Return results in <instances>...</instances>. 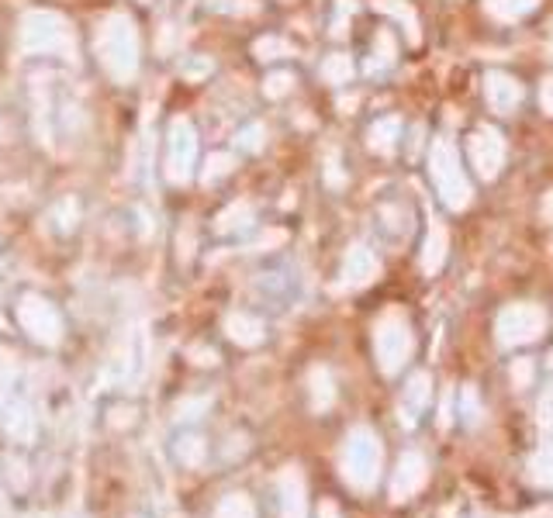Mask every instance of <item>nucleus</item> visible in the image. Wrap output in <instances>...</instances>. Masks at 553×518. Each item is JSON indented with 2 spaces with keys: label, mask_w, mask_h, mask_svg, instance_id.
Wrapping results in <instances>:
<instances>
[{
  "label": "nucleus",
  "mask_w": 553,
  "mask_h": 518,
  "mask_svg": "<svg viewBox=\"0 0 553 518\" xmlns=\"http://www.w3.org/2000/svg\"><path fill=\"white\" fill-rule=\"evenodd\" d=\"M94 49L101 59L104 73L115 80V84H132L138 73V28L128 15H107L97 28L94 38Z\"/></svg>",
  "instance_id": "f257e3e1"
},
{
  "label": "nucleus",
  "mask_w": 553,
  "mask_h": 518,
  "mask_svg": "<svg viewBox=\"0 0 553 518\" xmlns=\"http://www.w3.org/2000/svg\"><path fill=\"white\" fill-rule=\"evenodd\" d=\"M21 52L28 55H66L73 59L76 38L63 15L55 11H28L21 17Z\"/></svg>",
  "instance_id": "f03ea898"
},
{
  "label": "nucleus",
  "mask_w": 553,
  "mask_h": 518,
  "mask_svg": "<svg viewBox=\"0 0 553 518\" xmlns=\"http://www.w3.org/2000/svg\"><path fill=\"white\" fill-rule=\"evenodd\" d=\"M429 176L436 184V194L443 197L449 211H464L470 204V180H467L460 155L449 138H436L429 149Z\"/></svg>",
  "instance_id": "7ed1b4c3"
},
{
  "label": "nucleus",
  "mask_w": 553,
  "mask_h": 518,
  "mask_svg": "<svg viewBox=\"0 0 553 518\" xmlns=\"http://www.w3.org/2000/svg\"><path fill=\"white\" fill-rule=\"evenodd\" d=\"M197 163V128L190 118H173L166 132V180L170 184H190Z\"/></svg>",
  "instance_id": "20e7f679"
},
{
  "label": "nucleus",
  "mask_w": 553,
  "mask_h": 518,
  "mask_svg": "<svg viewBox=\"0 0 553 518\" xmlns=\"http://www.w3.org/2000/svg\"><path fill=\"white\" fill-rule=\"evenodd\" d=\"M467 155H470V166L481 180H495L498 170L505 166V138H501L498 128L481 125L467 138Z\"/></svg>",
  "instance_id": "39448f33"
},
{
  "label": "nucleus",
  "mask_w": 553,
  "mask_h": 518,
  "mask_svg": "<svg viewBox=\"0 0 553 518\" xmlns=\"http://www.w3.org/2000/svg\"><path fill=\"white\" fill-rule=\"evenodd\" d=\"M21 322H25L28 332H32L35 339H42V343H55V339H59V318H55V311H52L42 297H25Z\"/></svg>",
  "instance_id": "423d86ee"
},
{
  "label": "nucleus",
  "mask_w": 553,
  "mask_h": 518,
  "mask_svg": "<svg viewBox=\"0 0 553 518\" xmlns=\"http://www.w3.org/2000/svg\"><path fill=\"white\" fill-rule=\"evenodd\" d=\"M484 97H488V104H491L498 115H508V111H516L518 104H522V86H518V80H512L508 73L491 69V73L484 76Z\"/></svg>",
  "instance_id": "0eeeda50"
},
{
  "label": "nucleus",
  "mask_w": 553,
  "mask_h": 518,
  "mask_svg": "<svg viewBox=\"0 0 553 518\" xmlns=\"http://www.w3.org/2000/svg\"><path fill=\"white\" fill-rule=\"evenodd\" d=\"M543 328V314L536 308H512L501 314V339L505 343H522V339H533Z\"/></svg>",
  "instance_id": "6e6552de"
},
{
  "label": "nucleus",
  "mask_w": 553,
  "mask_h": 518,
  "mask_svg": "<svg viewBox=\"0 0 553 518\" xmlns=\"http://www.w3.org/2000/svg\"><path fill=\"white\" fill-rule=\"evenodd\" d=\"M397 138H401V118H395V115H384L367 128V145L380 155L395 153Z\"/></svg>",
  "instance_id": "1a4fd4ad"
},
{
  "label": "nucleus",
  "mask_w": 553,
  "mask_h": 518,
  "mask_svg": "<svg viewBox=\"0 0 553 518\" xmlns=\"http://www.w3.org/2000/svg\"><path fill=\"white\" fill-rule=\"evenodd\" d=\"M377 343H380V353H384V363L391 366V363H401V356L408 353V332H405L401 322L395 325V318H387V322L380 325Z\"/></svg>",
  "instance_id": "9d476101"
},
{
  "label": "nucleus",
  "mask_w": 553,
  "mask_h": 518,
  "mask_svg": "<svg viewBox=\"0 0 553 518\" xmlns=\"http://www.w3.org/2000/svg\"><path fill=\"white\" fill-rule=\"evenodd\" d=\"M374 274H377L374 253H370L367 245H353V249L346 253V276H349L353 284H363V280H370Z\"/></svg>",
  "instance_id": "9b49d317"
},
{
  "label": "nucleus",
  "mask_w": 553,
  "mask_h": 518,
  "mask_svg": "<svg viewBox=\"0 0 553 518\" xmlns=\"http://www.w3.org/2000/svg\"><path fill=\"white\" fill-rule=\"evenodd\" d=\"M377 11H384V15H391L405 28V35H408V42L412 45H418V17H415V11L405 4V0H377Z\"/></svg>",
  "instance_id": "f8f14e48"
},
{
  "label": "nucleus",
  "mask_w": 553,
  "mask_h": 518,
  "mask_svg": "<svg viewBox=\"0 0 553 518\" xmlns=\"http://www.w3.org/2000/svg\"><path fill=\"white\" fill-rule=\"evenodd\" d=\"M536 4H539V0H484L488 15L498 17V21H518V17H526L529 11H536Z\"/></svg>",
  "instance_id": "ddd939ff"
},
{
  "label": "nucleus",
  "mask_w": 553,
  "mask_h": 518,
  "mask_svg": "<svg viewBox=\"0 0 553 518\" xmlns=\"http://www.w3.org/2000/svg\"><path fill=\"white\" fill-rule=\"evenodd\" d=\"M291 42L287 38H280V35H263L256 38V45H253V55L263 59V63H274V59H287L291 55Z\"/></svg>",
  "instance_id": "4468645a"
},
{
  "label": "nucleus",
  "mask_w": 553,
  "mask_h": 518,
  "mask_svg": "<svg viewBox=\"0 0 553 518\" xmlns=\"http://www.w3.org/2000/svg\"><path fill=\"white\" fill-rule=\"evenodd\" d=\"M322 76H326V84H349V76H353V59L343 55V52H332L326 55V63H322Z\"/></svg>",
  "instance_id": "2eb2a0df"
},
{
  "label": "nucleus",
  "mask_w": 553,
  "mask_h": 518,
  "mask_svg": "<svg viewBox=\"0 0 553 518\" xmlns=\"http://www.w3.org/2000/svg\"><path fill=\"white\" fill-rule=\"evenodd\" d=\"M443 256H447V232H443L439 224H432L429 242H426V249H422V266L432 274V270H439Z\"/></svg>",
  "instance_id": "dca6fc26"
},
{
  "label": "nucleus",
  "mask_w": 553,
  "mask_h": 518,
  "mask_svg": "<svg viewBox=\"0 0 553 518\" xmlns=\"http://www.w3.org/2000/svg\"><path fill=\"white\" fill-rule=\"evenodd\" d=\"M232 166H236V159L228 153H211L205 163V170H201V184H218L222 176L232 173Z\"/></svg>",
  "instance_id": "f3484780"
},
{
  "label": "nucleus",
  "mask_w": 553,
  "mask_h": 518,
  "mask_svg": "<svg viewBox=\"0 0 553 518\" xmlns=\"http://www.w3.org/2000/svg\"><path fill=\"white\" fill-rule=\"evenodd\" d=\"M249 218H253V207L246 204V201H236L228 211L218 214V232H236V228H242Z\"/></svg>",
  "instance_id": "a211bd4d"
},
{
  "label": "nucleus",
  "mask_w": 553,
  "mask_h": 518,
  "mask_svg": "<svg viewBox=\"0 0 553 518\" xmlns=\"http://www.w3.org/2000/svg\"><path fill=\"white\" fill-rule=\"evenodd\" d=\"M294 90V76L291 73H270V76H266V84H263V94H266V97H287V94H291Z\"/></svg>",
  "instance_id": "6ab92c4d"
},
{
  "label": "nucleus",
  "mask_w": 553,
  "mask_h": 518,
  "mask_svg": "<svg viewBox=\"0 0 553 518\" xmlns=\"http://www.w3.org/2000/svg\"><path fill=\"white\" fill-rule=\"evenodd\" d=\"M222 15H256V0H207Z\"/></svg>",
  "instance_id": "aec40b11"
},
{
  "label": "nucleus",
  "mask_w": 553,
  "mask_h": 518,
  "mask_svg": "<svg viewBox=\"0 0 553 518\" xmlns=\"http://www.w3.org/2000/svg\"><path fill=\"white\" fill-rule=\"evenodd\" d=\"M228 328H232V335H236V339H242V343H256V339H259V325H256V322H249V318H239V314L228 322Z\"/></svg>",
  "instance_id": "412c9836"
},
{
  "label": "nucleus",
  "mask_w": 553,
  "mask_h": 518,
  "mask_svg": "<svg viewBox=\"0 0 553 518\" xmlns=\"http://www.w3.org/2000/svg\"><path fill=\"white\" fill-rule=\"evenodd\" d=\"M387 63H395V38H391V32H380L377 35V63H374V66H387Z\"/></svg>",
  "instance_id": "4be33fe9"
},
{
  "label": "nucleus",
  "mask_w": 553,
  "mask_h": 518,
  "mask_svg": "<svg viewBox=\"0 0 553 518\" xmlns=\"http://www.w3.org/2000/svg\"><path fill=\"white\" fill-rule=\"evenodd\" d=\"M239 145H242V149H249V153L263 149V125H249V128H242Z\"/></svg>",
  "instance_id": "5701e85b"
},
{
  "label": "nucleus",
  "mask_w": 553,
  "mask_h": 518,
  "mask_svg": "<svg viewBox=\"0 0 553 518\" xmlns=\"http://www.w3.org/2000/svg\"><path fill=\"white\" fill-rule=\"evenodd\" d=\"M207 73H211V59H197V63H187V66H184V76H187V80H201Z\"/></svg>",
  "instance_id": "b1692460"
},
{
  "label": "nucleus",
  "mask_w": 553,
  "mask_h": 518,
  "mask_svg": "<svg viewBox=\"0 0 553 518\" xmlns=\"http://www.w3.org/2000/svg\"><path fill=\"white\" fill-rule=\"evenodd\" d=\"M539 104H543L547 115H553V73L543 80V86H539Z\"/></svg>",
  "instance_id": "393cba45"
},
{
  "label": "nucleus",
  "mask_w": 553,
  "mask_h": 518,
  "mask_svg": "<svg viewBox=\"0 0 553 518\" xmlns=\"http://www.w3.org/2000/svg\"><path fill=\"white\" fill-rule=\"evenodd\" d=\"M543 218H547V222H553V190L543 197Z\"/></svg>",
  "instance_id": "a878e982"
}]
</instances>
